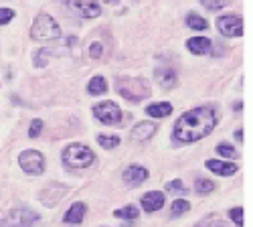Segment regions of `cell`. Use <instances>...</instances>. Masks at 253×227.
Here are the masks:
<instances>
[{"label":"cell","instance_id":"603a6c76","mask_svg":"<svg viewBox=\"0 0 253 227\" xmlns=\"http://www.w3.org/2000/svg\"><path fill=\"white\" fill-rule=\"evenodd\" d=\"M195 191L205 195V193H211V191H215V182L213 181H207V179H199L195 182Z\"/></svg>","mask_w":253,"mask_h":227},{"label":"cell","instance_id":"30bf717a","mask_svg":"<svg viewBox=\"0 0 253 227\" xmlns=\"http://www.w3.org/2000/svg\"><path fill=\"white\" fill-rule=\"evenodd\" d=\"M122 179L126 181V184H130V187H140V184L148 179V171L146 169H142V167H128L124 171V175H122Z\"/></svg>","mask_w":253,"mask_h":227},{"label":"cell","instance_id":"277c9868","mask_svg":"<svg viewBox=\"0 0 253 227\" xmlns=\"http://www.w3.org/2000/svg\"><path fill=\"white\" fill-rule=\"evenodd\" d=\"M63 160L73 169H87L93 164L95 154L87 146H83V144H71V146L63 150Z\"/></svg>","mask_w":253,"mask_h":227},{"label":"cell","instance_id":"cb8c5ba5","mask_svg":"<svg viewBox=\"0 0 253 227\" xmlns=\"http://www.w3.org/2000/svg\"><path fill=\"white\" fill-rule=\"evenodd\" d=\"M97 142L101 144L103 148H114V146H118V144H120V136H108V134H101V136H97Z\"/></svg>","mask_w":253,"mask_h":227},{"label":"cell","instance_id":"7c38bea8","mask_svg":"<svg viewBox=\"0 0 253 227\" xmlns=\"http://www.w3.org/2000/svg\"><path fill=\"white\" fill-rule=\"evenodd\" d=\"M207 169L221 177H231L237 173V167L233 162H223V160H207Z\"/></svg>","mask_w":253,"mask_h":227},{"label":"cell","instance_id":"2e32d148","mask_svg":"<svg viewBox=\"0 0 253 227\" xmlns=\"http://www.w3.org/2000/svg\"><path fill=\"white\" fill-rule=\"evenodd\" d=\"M172 112V106L168 104V101H160V104H150L146 108V114L152 116V118H164Z\"/></svg>","mask_w":253,"mask_h":227},{"label":"cell","instance_id":"7402d4cb","mask_svg":"<svg viewBox=\"0 0 253 227\" xmlns=\"http://www.w3.org/2000/svg\"><path fill=\"white\" fill-rule=\"evenodd\" d=\"M188 209H191V203L184 201V199H176V201L172 203V207H170L172 217H180V215H184Z\"/></svg>","mask_w":253,"mask_h":227},{"label":"cell","instance_id":"7a4b0ae2","mask_svg":"<svg viewBox=\"0 0 253 227\" xmlns=\"http://www.w3.org/2000/svg\"><path fill=\"white\" fill-rule=\"evenodd\" d=\"M116 91L126 97L128 101H142L144 97L150 95V86L144 79H118L116 81Z\"/></svg>","mask_w":253,"mask_h":227},{"label":"cell","instance_id":"44dd1931","mask_svg":"<svg viewBox=\"0 0 253 227\" xmlns=\"http://www.w3.org/2000/svg\"><path fill=\"white\" fill-rule=\"evenodd\" d=\"M114 215L118 217V219H138V215H140V211L134 207V205H128V207H124V209H118V211H114Z\"/></svg>","mask_w":253,"mask_h":227},{"label":"cell","instance_id":"52a82bcc","mask_svg":"<svg viewBox=\"0 0 253 227\" xmlns=\"http://www.w3.org/2000/svg\"><path fill=\"white\" fill-rule=\"evenodd\" d=\"M93 116L108 124V126H114V124H120L122 122V110L114 104V101H101V104H95L93 106Z\"/></svg>","mask_w":253,"mask_h":227},{"label":"cell","instance_id":"ba28073f","mask_svg":"<svg viewBox=\"0 0 253 227\" xmlns=\"http://www.w3.org/2000/svg\"><path fill=\"white\" fill-rule=\"evenodd\" d=\"M217 29H219L225 37H241V35H243V18H241L239 14H225V16H219Z\"/></svg>","mask_w":253,"mask_h":227},{"label":"cell","instance_id":"4316f807","mask_svg":"<svg viewBox=\"0 0 253 227\" xmlns=\"http://www.w3.org/2000/svg\"><path fill=\"white\" fill-rule=\"evenodd\" d=\"M217 152H219L221 156H227V158H233V156H235V148L231 146V144H227V142H221V144H219Z\"/></svg>","mask_w":253,"mask_h":227},{"label":"cell","instance_id":"484cf974","mask_svg":"<svg viewBox=\"0 0 253 227\" xmlns=\"http://www.w3.org/2000/svg\"><path fill=\"white\" fill-rule=\"evenodd\" d=\"M201 2L209 10H219V8H223V6L229 4V0H201Z\"/></svg>","mask_w":253,"mask_h":227},{"label":"cell","instance_id":"e0dca14e","mask_svg":"<svg viewBox=\"0 0 253 227\" xmlns=\"http://www.w3.org/2000/svg\"><path fill=\"white\" fill-rule=\"evenodd\" d=\"M87 91H89L91 95H101V93L108 91V84H105V79H103V77L97 75V77H93V79L89 81Z\"/></svg>","mask_w":253,"mask_h":227},{"label":"cell","instance_id":"ac0fdd59","mask_svg":"<svg viewBox=\"0 0 253 227\" xmlns=\"http://www.w3.org/2000/svg\"><path fill=\"white\" fill-rule=\"evenodd\" d=\"M156 75H158V79H160V86L164 88V90H168V88H174L176 86V75H174V71H162V69H158L156 71Z\"/></svg>","mask_w":253,"mask_h":227},{"label":"cell","instance_id":"9a60e30c","mask_svg":"<svg viewBox=\"0 0 253 227\" xmlns=\"http://www.w3.org/2000/svg\"><path fill=\"white\" fill-rule=\"evenodd\" d=\"M85 211H87V207L83 203H73L71 207L65 211L63 221H65V223H81L83 217H85Z\"/></svg>","mask_w":253,"mask_h":227},{"label":"cell","instance_id":"4dcf8cb0","mask_svg":"<svg viewBox=\"0 0 253 227\" xmlns=\"http://www.w3.org/2000/svg\"><path fill=\"white\" fill-rule=\"evenodd\" d=\"M89 57H93V59H99V57H101V45H99V43H93V45H91Z\"/></svg>","mask_w":253,"mask_h":227},{"label":"cell","instance_id":"8992f818","mask_svg":"<svg viewBox=\"0 0 253 227\" xmlns=\"http://www.w3.org/2000/svg\"><path fill=\"white\" fill-rule=\"evenodd\" d=\"M18 162H20V169L33 177H37L45 171V156L39 150H25L18 156Z\"/></svg>","mask_w":253,"mask_h":227},{"label":"cell","instance_id":"5bb4252c","mask_svg":"<svg viewBox=\"0 0 253 227\" xmlns=\"http://www.w3.org/2000/svg\"><path fill=\"white\" fill-rule=\"evenodd\" d=\"M154 132H156V126H154L152 122H140V124H136L134 130H132V138H134V140L144 142V140L152 138V136H154Z\"/></svg>","mask_w":253,"mask_h":227},{"label":"cell","instance_id":"9c48e42d","mask_svg":"<svg viewBox=\"0 0 253 227\" xmlns=\"http://www.w3.org/2000/svg\"><path fill=\"white\" fill-rule=\"evenodd\" d=\"M67 4L81 18H95L101 14V6L97 0H69Z\"/></svg>","mask_w":253,"mask_h":227},{"label":"cell","instance_id":"6da1fadb","mask_svg":"<svg viewBox=\"0 0 253 227\" xmlns=\"http://www.w3.org/2000/svg\"><path fill=\"white\" fill-rule=\"evenodd\" d=\"M217 126V114L211 108H195L180 116L174 124V140L197 142L213 132Z\"/></svg>","mask_w":253,"mask_h":227},{"label":"cell","instance_id":"f1b7e54d","mask_svg":"<svg viewBox=\"0 0 253 227\" xmlns=\"http://www.w3.org/2000/svg\"><path fill=\"white\" fill-rule=\"evenodd\" d=\"M41 132H43V122H41V120H33V122H31L29 136H31V138H37Z\"/></svg>","mask_w":253,"mask_h":227},{"label":"cell","instance_id":"d4e9b609","mask_svg":"<svg viewBox=\"0 0 253 227\" xmlns=\"http://www.w3.org/2000/svg\"><path fill=\"white\" fill-rule=\"evenodd\" d=\"M166 191L168 193H186V187H184V182L180 181V179H176V181H170V182H166Z\"/></svg>","mask_w":253,"mask_h":227},{"label":"cell","instance_id":"83f0119b","mask_svg":"<svg viewBox=\"0 0 253 227\" xmlns=\"http://www.w3.org/2000/svg\"><path fill=\"white\" fill-rule=\"evenodd\" d=\"M229 215H231V219L235 221V225H237V227H243V209H241V207L231 209V211H229Z\"/></svg>","mask_w":253,"mask_h":227},{"label":"cell","instance_id":"1f68e13d","mask_svg":"<svg viewBox=\"0 0 253 227\" xmlns=\"http://www.w3.org/2000/svg\"><path fill=\"white\" fill-rule=\"evenodd\" d=\"M105 2H116V0H105Z\"/></svg>","mask_w":253,"mask_h":227},{"label":"cell","instance_id":"f546056e","mask_svg":"<svg viewBox=\"0 0 253 227\" xmlns=\"http://www.w3.org/2000/svg\"><path fill=\"white\" fill-rule=\"evenodd\" d=\"M12 16H14V10H10V8H0V25L10 23Z\"/></svg>","mask_w":253,"mask_h":227},{"label":"cell","instance_id":"8fae6325","mask_svg":"<svg viewBox=\"0 0 253 227\" xmlns=\"http://www.w3.org/2000/svg\"><path fill=\"white\" fill-rule=\"evenodd\" d=\"M142 207L144 211H158L164 207V195L160 191H152V193H146L142 197Z\"/></svg>","mask_w":253,"mask_h":227},{"label":"cell","instance_id":"d6986e66","mask_svg":"<svg viewBox=\"0 0 253 227\" xmlns=\"http://www.w3.org/2000/svg\"><path fill=\"white\" fill-rule=\"evenodd\" d=\"M197 227H231V225L223 217H219V215H209L201 223H197Z\"/></svg>","mask_w":253,"mask_h":227},{"label":"cell","instance_id":"ffe728a7","mask_svg":"<svg viewBox=\"0 0 253 227\" xmlns=\"http://www.w3.org/2000/svg\"><path fill=\"white\" fill-rule=\"evenodd\" d=\"M186 25L191 27L193 31H205V29H207V20H205L203 16H199V14L191 12V14L186 16Z\"/></svg>","mask_w":253,"mask_h":227},{"label":"cell","instance_id":"3957f363","mask_svg":"<svg viewBox=\"0 0 253 227\" xmlns=\"http://www.w3.org/2000/svg\"><path fill=\"white\" fill-rule=\"evenodd\" d=\"M31 37L35 41H55L61 37V29L55 23V18L49 14H39L31 27Z\"/></svg>","mask_w":253,"mask_h":227},{"label":"cell","instance_id":"5b68a950","mask_svg":"<svg viewBox=\"0 0 253 227\" xmlns=\"http://www.w3.org/2000/svg\"><path fill=\"white\" fill-rule=\"evenodd\" d=\"M39 221V213H35L29 207H18L12 209L4 219H0V227H35Z\"/></svg>","mask_w":253,"mask_h":227},{"label":"cell","instance_id":"4fadbf2b","mask_svg":"<svg viewBox=\"0 0 253 227\" xmlns=\"http://www.w3.org/2000/svg\"><path fill=\"white\" fill-rule=\"evenodd\" d=\"M186 49L193 55H207L211 49V41L207 37H193L186 41Z\"/></svg>","mask_w":253,"mask_h":227}]
</instances>
